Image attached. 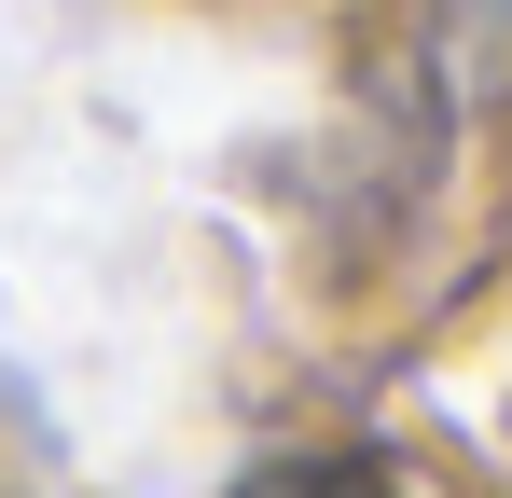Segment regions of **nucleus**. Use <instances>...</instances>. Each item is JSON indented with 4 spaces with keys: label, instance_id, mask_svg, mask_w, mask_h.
Wrapping results in <instances>:
<instances>
[{
    "label": "nucleus",
    "instance_id": "1",
    "mask_svg": "<svg viewBox=\"0 0 512 498\" xmlns=\"http://www.w3.org/2000/svg\"><path fill=\"white\" fill-rule=\"evenodd\" d=\"M236 498H402V471H374V457H263Z\"/></svg>",
    "mask_w": 512,
    "mask_h": 498
},
{
    "label": "nucleus",
    "instance_id": "2",
    "mask_svg": "<svg viewBox=\"0 0 512 498\" xmlns=\"http://www.w3.org/2000/svg\"><path fill=\"white\" fill-rule=\"evenodd\" d=\"M28 457H42V415L0 388V498H14V471H28Z\"/></svg>",
    "mask_w": 512,
    "mask_h": 498
}]
</instances>
